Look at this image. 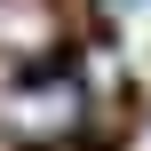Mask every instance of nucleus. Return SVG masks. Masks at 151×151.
Returning a JSON list of instances; mask_svg holds the SVG:
<instances>
[{
  "instance_id": "nucleus-1",
  "label": "nucleus",
  "mask_w": 151,
  "mask_h": 151,
  "mask_svg": "<svg viewBox=\"0 0 151 151\" xmlns=\"http://www.w3.org/2000/svg\"><path fill=\"white\" fill-rule=\"evenodd\" d=\"M80 119H88V88L72 72H56V64H32L24 80L0 88V127L16 143H72Z\"/></svg>"
},
{
  "instance_id": "nucleus-2",
  "label": "nucleus",
  "mask_w": 151,
  "mask_h": 151,
  "mask_svg": "<svg viewBox=\"0 0 151 151\" xmlns=\"http://www.w3.org/2000/svg\"><path fill=\"white\" fill-rule=\"evenodd\" d=\"M64 48V0H0V88L32 64H56Z\"/></svg>"
}]
</instances>
